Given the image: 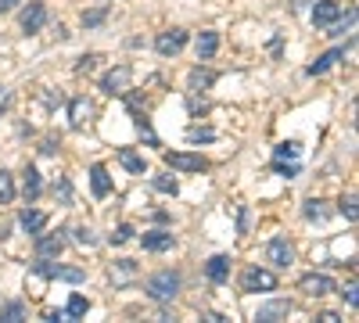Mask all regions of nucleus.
I'll return each mask as SVG.
<instances>
[{
  "instance_id": "14",
  "label": "nucleus",
  "mask_w": 359,
  "mask_h": 323,
  "mask_svg": "<svg viewBox=\"0 0 359 323\" xmlns=\"http://www.w3.org/2000/svg\"><path fill=\"white\" fill-rule=\"evenodd\" d=\"M287 316H291V302L287 298H273V302L259 305V312H255L259 323H277V319H287Z\"/></svg>"
},
{
  "instance_id": "27",
  "label": "nucleus",
  "mask_w": 359,
  "mask_h": 323,
  "mask_svg": "<svg viewBox=\"0 0 359 323\" xmlns=\"http://www.w3.org/2000/svg\"><path fill=\"white\" fill-rule=\"evenodd\" d=\"M11 201H15V176L0 169V205H11Z\"/></svg>"
},
{
  "instance_id": "31",
  "label": "nucleus",
  "mask_w": 359,
  "mask_h": 323,
  "mask_svg": "<svg viewBox=\"0 0 359 323\" xmlns=\"http://www.w3.org/2000/svg\"><path fill=\"white\" fill-rule=\"evenodd\" d=\"M133 233H137V230H133L130 223H118V226L108 233V241H111V245H126V241H133Z\"/></svg>"
},
{
  "instance_id": "43",
  "label": "nucleus",
  "mask_w": 359,
  "mask_h": 323,
  "mask_svg": "<svg viewBox=\"0 0 359 323\" xmlns=\"http://www.w3.org/2000/svg\"><path fill=\"white\" fill-rule=\"evenodd\" d=\"M15 4H18V0H0V15H4V11H11Z\"/></svg>"
},
{
  "instance_id": "17",
  "label": "nucleus",
  "mask_w": 359,
  "mask_h": 323,
  "mask_svg": "<svg viewBox=\"0 0 359 323\" xmlns=\"http://www.w3.org/2000/svg\"><path fill=\"white\" fill-rule=\"evenodd\" d=\"M40 191H43V180H40V169L36 165H25V172H22V198L33 205L36 198H40Z\"/></svg>"
},
{
  "instance_id": "2",
  "label": "nucleus",
  "mask_w": 359,
  "mask_h": 323,
  "mask_svg": "<svg viewBox=\"0 0 359 323\" xmlns=\"http://www.w3.org/2000/svg\"><path fill=\"white\" fill-rule=\"evenodd\" d=\"M259 291H277V273L266 266H248L241 273V295H259Z\"/></svg>"
},
{
  "instance_id": "5",
  "label": "nucleus",
  "mask_w": 359,
  "mask_h": 323,
  "mask_svg": "<svg viewBox=\"0 0 359 323\" xmlns=\"http://www.w3.org/2000/svg\"><path fill=\"white\" fill-rule=\"evenodd\" d=\"M162 158H165V165L176 169V172H205V169H208V158L191 155V151H165Z\"/></svg>"
},
{
  "instance_id": "38",
  "label": "nucleus",
  "mask_w": 359,
  "mask_h": 323,
  "mask_svg": "<svg viewBox=\"0 0 359 323\" xmlns=\"http://www.w3.org/2000/svg\"><path fill=\"white\" fill-rule=\"evenodd\" d=\"M22 316H25V305H22V302H8L4 309H0V319H11V323H15V319H22Z\"/></svg>"
},
{
  "instance_id": "13",
  "label": "nucleus",
  "mask_w": 359,
  "mask_h": 323,
  "mask_svg": "<svg viewBox=\"0 0 359 323\" xmlns=\"http://www.w3.org/2000/svg\"><path fill=\"white\" fill-rule=\"evenodd\" d=\"M65 252L62 233H36V259H57Z\"/></svg>"
},
{
  "instance_id": "41",
  "label": "nucleus",
  "mask_w": 359,
  "mask_h": 323,
  "mask_svg": "<svg viewBox=\"0 0 359 323\" xmlns=\"http://www.w3.org/2000/svg\"><path fill=\"white\" fill-rule=\"evenodd\" d=\"M54 151H57V140L54 137H43L40 140V155H54Z\"/></svg>"
},
{
  "instance_id": "19",
  "label": "nucleus",
  "mask_w": 359,
  "mask_h": 323,
  "mask_svg": "<svg viewBox=\"0 0 359 323\" xmlns=\"http://www.w3.org/2000/svg\"><path fill=\"white\" fill-rule=\"evenodd\" d=\"M205 277L212 280V284H223L230 277V255H212L205 262Z\"/></svg>"
},
{
  "instance_id": "37",
  "label": "nucleus",
  "mask_w": 359,
  "mask_h": 323,
  "mask_svg": "<svg viewBox=\"0 0 359 323\" xmlns=\"http://www.w3.org/2000/svg\"><path fill=\"white\" fill-rule=\"evenodd\" d=\"M72 233H76V245H83V248H94L97 245V238H94V230H90V226H76Z\"/></svg>"
},
{
  "instance_id": "32",
  "label": "nucleus",
  "mask_w": 359,
  "mask_h": 323,
  "mask_svg": "<svg viewBox=\"0 0 359 323\" xmlns=\"http://www.w3.org/2000/svg\"><path fill=\"white\" fill-rule=\"evenodd\" d=\"M54 198L62 201V205H72V184H69V176H57V184H54Z\"/></svg>"
},
{
  "instance_id": "11",
  "label": "nucleus",
  "mask_w": 359,
  "mask_h": 323,
  "mask_svg": "<svg viewBox=\"0 0 359 323\" xmlns=\"http://www.w3.org/2000/svg\"><path fill=\"white\" fill-rule=\"evenodd\" d=\"M338 18H341V4H338V0H313V25L316 29H327Z\"/></svg>"
},
{
  "instance_id": "24",
  "label": "nucleus",
  "mask_w": 359,
  "mask_h": 323,
  "mask_svg": "<svg viewBox=\"0 0 359 323\" xmlns=\"http://www.w3.org/2000/svg\"><path fill=\"white\" fill-rule=\"evenodd\" d=\"M83 29H97V25H104L108 22V4H101V8H90V11H83Z\"/></svg>"
},
{
  "instance_id": "1",
  "label": "nucleus",
  "mask_w": 359,
  "mask_h": 323,
  "mask_svg": "<svg viewBox=\"0 0 359 323\" xmlns=\"http://www.w3.org/2000/svg\"><path fill=\"white\" fill-rule=\"evenodd\" d=\"M180 287H184V280H180L176 270H158L144 280V295L151 302H172L180 295Z\"/></svg>"
},
{
  "instance_id": "23",
  "label": "nucleus",
  "mask_w": 359,
  "mask_h": 323,
  "mask_svg": "<svg viewBox=\"0 0 359 323\" xmlns=\"http://www.w3.org/2000/svg\"><path fill=\"white\" fill-rule=\"evenodd\" d=\"M108 277H111L115 284H126V280H133V277H137V262H133V259H118L115 266L108 270Z\"/></svg>"
},
{
  "instance_id": "12",
  "label": "nucleus",
  "mask_w": 359,
  "mask_h": 323,
  "mask_svg": "<svg viewBox=\"0 0 359 323\" xmlns=\"http://www.w3.org/2000/svg\"><path fill=\"white\" fill-rule=\"evenodd\" d=\"M216 79H219V72H216V69L194 65V69H191V76H187V90H191V94H205V90H212V86H216Z\"/></svg>"
},
{
  "instance_id": "26",
  "label": "nucleus",
  "mask_w": 359,
  "mask_h": 323,
  "mask_svg": "<svg viewBox=\"0 0 359 323\" xmlns=\"http://www.w3.org/2000/svg\"><path fill=\"white\" fill-rule=\"evenodd\" d=\"M90 312V302L83 298V295H69V302H65V316L69 319H79V316H86Z\"/></svg>"
},
{
  "instance_id": "34",
  "label": "nucleus",
  "mask_w": 359,
  "mask_h": 323,
  "mask_svg": "<svg viewBox=\"0 0 359 323\" xmlns=\"http://www.w3.org/2000/svg\"><path fill=\"white\" fill-rule=\"evenodd\" d=\"M101 62V54H83L79 62H76V76H86V72H94Z\"/></svg>"
},
{
  "instance_id": "30",
  "label": "nucleus",
  "mask_w": 359,
  "mask_h": 323,
  "mask_svg": "<svg viewBox=\"0 0 359 323\" xmlns=\"http://www.w3.org/2000/svg\"><path fill=\"white\" fill-rule=\"evenodd\" d=\"M302 216H306V219H313V223H323V219L331 216V212L323 209V201H316V198H313V201H306V209H302Z\"/></svg>"
},
{
  "instance_id": "9",
  "label": "nucleus",
  "mask_w": 359,
  "mask_h": 323,
  "mask_svg": "<svg viewBox=\"0 0 359 323\" xmlns=\"http://www.w3.org/2000/svg\"><path fill=\"white\" fill-rule=\"evenodd\" d=\"M90 123H94V101H90V97H72L69 101V126L83 130Z\"/></svg>"
},
{
  "instance_id": "21",
  "label": "nucleus",
  "mask_w": 359,
  "mask_h": 323,
  "mask_svg": "<svg viewBox=\"0 0 359 323\" xmlns=\"http://www.w3.org/2000/svg\"><path fill=\"white\" fill-rule=\"evenodd\" d=\"M341 57H345V47H334V50L320 54V57H316V62H313V65H309L306 72H309V76H323L327 69H334V65L341 62Z\"/></svg>"
},
{
  "instance_id": "15",
  "label": "nucleus",
  "mask_w": 359,
  "mask_h": 323,
  "mask_svg": "<svg viewBox=\"0 0 359 323\" xmlns=\"http://www.w3.org/2000/svg\"><path fill=\"white\" fill-rule=\"evenodd\" d=\"M140 245H144V252H155V255H162V252H169L172 245H176V238L169 230H147L144 238H140Z\"/></svg>"
},
{
  "instance_id": "40",
  "label": "nucleus",
  "mask_w": 359,
  "mask_h": 323,
  "mask_svg": "<svg viewBox=\"0 0 359 323\" xmlns=\"http://www.w3.org/2000/svg\"><path fill=\"white\" fill-rule=\"evenodd\" d=\"M273 172H280V176H287V180H291V176H298V162H273Z\"/></svg>"
},
{
  "instance_id": "33",
  "label": "nucleus",
  "mask_w": 359,
  "mask_h": 323,
  "mask_svg": "<svg viewBox=\"0 0 359 323\" xmlns=\"http://www.w3.org/2000/svg\"><path fill=\"white\" fill-rule=\"evenodd\" d=\"M187 140H191V144H212V140H216V130H201V126H191V130H187Z\"/></svg>"
},
{
  "instance_id": "36",
  "label": "nucleus",
  "mask_w": 359,
  "mask_h": 323,
  "mask_svg": "<svg viewBox=\"0 0 359 323\" xmlns=\"http://www.w3.org/2000/svg\"><path fill=\"white\" fill-rule=\"evenodd\" d=\"M352 25H355V8H348V18L345 22H331V25H327V29H331L327 36H341L345 29H352Z\"/></svg>"
},
{
  "instance_id": "16",
  "label": "nucleus",
  "mask_w": 359,
  "mask_h": 323,
  "mask_svg": "<svg viewBox=\"0 0 359 323\" xmlns=\"http://www.w3.org/2000/svg\"><path fill=\"white\" fill-rule=\"evenodd\" d=\"M194 50H198V62H212V57L219 54V33H216V29H205V33H198Z\"/></svg>"
},
{
  "instance_id": "8",
  "label": "nucleus",
  "mask_w": 359,
  "mask_h": 323,
  "mask_svg": "<svg viewBox=\"0 0 359 323\" xmlns=\"http://www.w3.org/2000/svg\"><path fill=\"white\" fill-rule=\"evenodd\" d=\"M298 291L309 295V298H323V295H331V291H334V280L327 273H306L302 280H298Z\"/></svg>"
},
{
  "instance_id": "25",
  "label": "nucleus",
  "mask_w": 359,
  "mask_h": 323,
  "mask_svg": "<svg viewBox=\"0 0 359 323\" xmlns=\"http://www.w3.org/2000/svg\"><path fill=\"white\" fill-rule=\"evenodd\" d=\"M298 155H302L298 140H287V144H277V148H273V158L277 162H298Z\"/></svg>"
},
{
  "instance_id": "29",
  "label": "nucleus",
  "mask_w": 359,
  "mask_h": 323,
  "mask_svg": "<svg viewBox=\"0 0 359 323\" xmlns=\"http://www.w3.org/2000/svg\"><path fill=\"white\" fill-rule=\"evenodd\" d=\"M151 187H155L158 194H169V198L180 191V184L172 180V176H165V172H162V176H151Z\"/></svg>"
},
{
  "instance_id": "7",
  "label": "nucleus",
  "mask_w": 359,
  "mask_h": 323,
  "mask_svg": "<svg viewBox=\"0 0 359 323\" xmlns=\"http://www.w3.org/2000/svg\"><path fill=\"white\" fill-rule=\"evenodd\" d=\"M22 33L25 36H33V33H40V29L47 25V4H43V0H33V4H29L25 11H22Z\"/></svg>"
},
{
  "instance_id": "6",
  "label": "nucleus",
  "mask_w": 359,
  "mask_h": 323,
  "mask_svg": "<svg viewBox=\"0 0 359 323\" xmlns=\"http://www.w3.org/2000/svg\"><path fill=\"white\" fill-rule=\"evenodd\" d=\"M33 273L36 277H50V280H69V284H83L86 280L83 270H76V266H50V262H36Z\"/></svg>"
},
{
  "instance_id": "39",
  "label": "nucleus",
  "mask_w": 359,
  "mask_h": 323,
  "mask_svg": "<svg viewBox=\"0 0 359 323\" xmlns=\"http://www.w3.org/2000/svg\"><path fill=\"white\" fill-rule=\"evenodd\" d=\"M334 291H338V287H334ZM355 291H359L355 284H348V287H341V291H338V295L345 298V305H348V309H355V305H359V295H355Z\"/></svg>"
},
{
  "instance_id": "42",
  "label": "nucleus",
  "mask_w": 359,
  "mask_h": 323,
  "mask_svg": "<svg viewBox=\"0 0 359 323\" xmlns=\"http://www.w3.org/2000/svg\"><path fill=\"white\" fill-rule=\"evenodd\" d=\"M237 230H241V233L248 230V209H241V212H237Z\"/></svg>"
},
{
  "instance_id": "4",
  "label": "nucleus",
  "mask_w": 359,
  "mask_h": 323,
  "mask_svg": "<svg viewBox=\"0 0 359 323\" xmlns=\"http://www.w3.org/2000/svg\"><path fill=\"white\" fill-rule=\"evenodd\" d=\"M187 29H162V33L155 36V50L162 54V57H176L180 50L187 47Z\"/></svg>"
},
{
  "instance_id": "3",
  "label": "nucleus",
  "mask_w": 359,
  "mask_h": 323,
  "mask_svg": "<svg viewBox=\"0 0 359 323\" xmlns=\"http://www.w3.org/2000/svg\"><path fill=\"white\" fill-rule=\"evenodd\" d=\"M130 83H133V65H115L101 76V90L108 97H123L130 90Z\"/></svg>"
},
{
  "instance_id": "20",
  "label": "nucleus",
  "mask_w": 359,
  "mask_h": 323,
  "mask_svg": "<svg viewBox=\"0 0 359 323\" xmlns=\"http://www.w3.org/2000/svg\"><path fill=\"white\" fill-rule=\"evenodd\" d=\"M90 187H94V198H108L111 194V176H108V169L101 162L90 165Z\"/></svg>"
},
{
  "instance_id": "18",
  "label": "nucleus",
  "mask_w": 359,
  "mask_h": 323,
  "mask_svg": "<svg viewBox=\"0 0 359 323\" xmlns=\"http://www.w3.org/2000/svg\"><path fill=\"white\" fill-rule=\"evenodd\" d=\"M18 226L36 238V233L47 230V212H40V209H22V212H18Z\"/></svg>"
},
{
  "instance_id": "22",
  "label": "nucleus",
  "mask_w": 359,
  "mask_h": 323,
  "mask_svg": "<svg viewBox=\"0 0 359 323\" xmlns=\"http://www.w3.org/2000/svg\"><path fill=\"white\" fill-rule=\"evenodd\" d=\"M118 165H123L126 172H133V176H144V172H147V162H144L133 148H118Z\"/></svg>"
},
{
  "instance_id": "28",
  "label": "nucleus",
  "mask_w": 359,
  "mask_h": 323,
  "mask_svg": "<svg viewBox=\"0 0 359 323\" xmlns=\"http://www.w3.org/2000/svg\"><path fill=\"white\" fill-rule=\"evenodd\" d=\"M133 123H137V133H140L147 144H151V148H158V137H155V130H151V119H144V115L137 111V115H133Z\"/></svg>"
},
{
  "instance_id": "35",
  "label": "nucleus",
  "mask_w": 359,
  "mask_h": 323,
  "mask_svg": "<svg viewBox=\"0 0 359 323\" xmlns=\"http://www.w3.org/2000/svg\"><path fill=\"white\" fill-rule=\"evenodd\" d=\"M338 212H341L348 223H355V194H341V201H338Z\"/></svg>"
},
{
  "instance_id": "10",
  "label": "nucleus",
  "mask_w": 359,
  "mask_h": 323,
  "mask_svg": "<svg viewBox=\"0 0 359 323\" xmlns=\"http://www.w3.org/2000/svg\"><path fill=\"white\" fill-rule=\"evenodd\" d=\"M266 259L273 262L277 270H287L291 262H294V248L287 245V238H273V241L266 245Z\"/></svg>"
}]
</instances>
